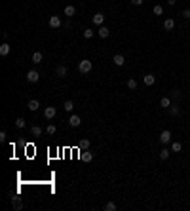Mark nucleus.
I'll list each match as a JSON object with an SVG mask.
<instances>
[{
    "instance_id": "412c9836",
    "label": "nucleus",
    "mask_w": 190,
    "mask_h": 211,
    "mask_svg": "<svg viewBox=\"0 0 190 211\" xmlns=\"http://www.w3.org/2000/svg\"><path fill=\"white\" fill-rule=\"evenodd\" d=\"M42 57H44V55H42V52H34V53H32V63H34V65L42 63Z\"/></svg>"
},
{
    "instance_id": "1a4fd4ad",
    "label": "nucleus",
    "mask_w": 190,
    "mask_h": 211,
    "mask_svg": "<svg viewBox=\"0 0 190 211\" xmlns=\"http://www.w3.org/2000/svg\"><path fill=\"white\" fill-rule=\"evenodd\" d=\"M163 29H165V31H173V29H175V21H173L171 17L163 19Z\"/></svg>"
},
{
    "instance_id": "aec40b11",
    "label": "nucleus",
    "mask_w": 190,
    "mask_h": 211,
    "mask_svg": "<svg viewBox=\"0 0 190 211\" xmlns=\"http://www.w3.org/2000/svg\"><path fill=\"white\" fill-rule=\"evenodd\" d=\"M160 107L169 108V107H171V99H169V97H162V99H160Z\"/></svg>"
},
{
    "instance_id": "f257e3e1",
    "label": "nucleus",
    "mask_w": 190,
    "mask_h": 211,
    "mask_svg": "<svg viewBox=\"0 0 190 211\" xmlns=\"http://www.w3.org/2000/svg\"><path fill=\"white\" fill-rule=\"evenodd\" d=\"M91 68H93V63L89 59H82L78 63V70H80V74H89L91 73Z\"/></svg>"
},
{
    "instance_id": "ddd939ff",
    "label": "nucleus",
    "mask_w": 190,
    "mask_h": 211,
    "mask_svg": "<svg viewBox=\"0 0 190 211\" xmlns=\"http://www.w3.org/2000/svg\"><path fill=\"white\" fill-rule=\"evenodd\" d=\"M80 158H82L84 162H88V163H89V162L93 160V152H89V148H88V150H82V154H80Z\"/></svg>"
},
{
    "instance_id": "7c9ffc66",
    "label": "nucleus",
    "mask_w": 190,
    "mask_h": 211,
    "mask_svg": "<svg viewBox=\"0 0 190 211\" xmlns=\"http://www.w3.org/2000/svg\"><path fill=\"white\" fill-rule=\"evenodd\" d=\"M128 88H129V89H135V88H137V80H135V78L128 80Z\"/></svg>"
},
{
    "instance_id": "5701e85b",
    "label": "nucleus",
    "mask_w": 190,
    "mask_h": 211,
    "mask_svg": "<svg viewBox=\"0 0 190 211\" xmlns=\"http://www.w3.org/2000/svg\"><path fill=\"white\" fill-rule=\"evenodd\" d=\"M31 133H32L34 137H40V135H42V128H40V126H32V128H31Z\"/></svg>"
},
{
    "instance_id": "20e7f679",
    "label": "nucleus",
    "mask_w": 190,
    "mask_h": 211,
    "mask_svg": "<svg viewBox=\"0 0 190 211\" xmlns=\"http://www.w3.org/2000/svg\"><path fill=\"white\" fill-rule=\"evenodd\" d=\"M50 27H52V29H59V27H63V21L59 19V15H52V17H50Z\"/></svg>"
},
{
    "instance_id": "9b49d317",
    "label": "nucleus",
    "mask_w": 190,
    "mask_h": 211,
    "mask_svg": "<svg viewBox=\"0 0 190 211\" xmlns=\"http://www.w3.org/2000/svg\"><path fill=\"white\" fill-rule=\"evenodd\" d=\"M142 82H145L147 86H154L156 84V76L154 74H145V76H142Z\"/></svg>"
},
{
    "instance_id": "f8f14e48",
    "label": "nucleus",
    "mask_w": 190,
    "mask_h": 211,
    "mask_svg": "<svg viewBox=\"0 0 190 211\" xmlns=\"http://www.w3.org/2000/svg\"><path fill=\"white\" fill-rule=\"evenodd\" d=\"M97 34H99V38H108V34H110V31L105 27V25H101L99 29H97Z\"/></svg>"
},
{
    "instance_id": "9d476101",
    "label": "nucleus",
    "mask_w": 190,
    "mask_h": 211,
    "mask_svg": "<svg viewBox=\"0 0 190 211\" xmlns=\"http://www.w3.org/2000/svg\"><path fill=\"white\" fill-rule=\"evenodd\" d=\"M27 108H29V110H31V112H36V110H38V108H40V103H38V101H36V99H31V101H29V103H27Z\"/></svg>"
},
{
    "instance_id": "bb28decb",
    "label": "nucleus",
    "mask_w": 190,
    "mask_h": 211,
    "mask_svg": "<svg viewBox=\"0 0 190 211\" xmlns=\"http://www.w3.org/2000/svg\"><path fill=\"white\" fill-rule=\"evenodd\" d=\"M116 209H118V205H116V203H112V202L105 203V211H116Z\"/></svg>"
},
{
    "instance_id": "39448f33",
    "label": "nucleus",
    "mask_w": 190,
    "mask_h": 211,
    "mask_svg": "<svg viewBox=\"0 0 190 211\" xmlns=\"http://www.w3.org/2000/svg\"><path fill=\"white\" fill-rule=\"evenodd\" d=\"M80 124H82V118H80L78 114H72V116L68 118V126H70V128H78Z\"/></svg>"
},
{
    "instance_id": "7ed1b4c3",
    "label": "nucleus",
    "mask_w": 190,
    "mask_h": 211,
    "mask_svg": "<svg viewBox=\"0 0 190 211\" xmlns=\"http://www.w3.org/2000/svg\"><path fill=\"white\" fill-rule=\"evenodd\" d=\"M40 80V73H38V70H29V73H27V82H31V84H34V82H38Z\"/></svg>"
},
{
    "instance_id": "393cba45",
    "label": "nucleus",
    "mask_w": 190,
    "mask_h": 211,
    "mask_svg": "<svg viewBox=\"0 0 190 211\" xmlns=\"http://www.w3.org/2000/svg\"><path fill=\"white\" fill-rule=\"evenodd\" d=\"M63 108H65L67 112H72V108H74V103H72V101H65V105H63Z\"/></svg>"
},
{
    "instance_id": "cd10ccee",
    "label": "nucleus",
    "mask_w": 190,
    "mask_h": 211,
    "mask_svg": "<svg viewBox=\"0 0 190 211\" xmlns=\"http://www.w3.org/2000/svg\"><path fill=\"white\" fill-rule=\"evenodd\" d=\"M55 131H57V128H55L53 124H50V126H48V128H46V133H48V135H53Z\"/></svg>"
},
{
    "instance_id": "0eeeda50",
    "label": "nucleus",
    "mask_w": 190,
    "mask_h": 211,
    "mask_svg": "<svg viewBox=\"0 0 190 211\" xmlns=\"http://www.w3.org/2000/svg\"><path fill=\"white\" fill-rule=\"evenodd\" d=\"M55 114H57L55 107H46V108H44V116H46V120H52Z\"/></svg>"
},
{
    "instance_id": "c9c22d12",
    "label": "nucleus",
    "mask_w": 190,
    "mask_h": 211,
    "mask_svg": "<svg viewBox=\"0 0 190 211\" xmlns=\"http://www.w3.org/2000/svg\"><path fill=\"white\" fill-rule=\"evenodd\" d=\"M175 2H177V0H168V4H169V6H175Z\"/></svg>"
},
{
    "instance_id": "a211bd4d",
    "label": "nucleus",
    "mask_w": 190,
    "mask_h": 211,
    "mask_svg": "<svg viewBox=\"0 0 190 211\" xmlns=\"http://www.w3.org/2000/svg\"><path fill=\"white\" fill-rule=\"evenodd\" d=\"M181 150H182L181 141H173V143H171V152H181Z\"/></svg>"
},
{
    "instance_id": "c756f323",
    "label": "nucleus",
    "mask_w": 190,
    "mask_h": 211,
    "mask_svg": "<svg viewBox=\"0 0 190 211\" xmlns=\"http://www.w3.org/2000/svg\"><path fill=\"white\" fill-rule=\"evenodd\" d=\"M152 12H154V15H162V13H163V8L158 4V6H154V10H152Z\"/></svg>"
},
{
    "instance_id": "a878e982",
    "label": "nucleus",
    "mask_w": 190,
    "mask_h": 211,
    "mask_svg": "<svg viewBox=\"0 0 190 211\" xmlns=\"http://www.w3.org/2000/svg\"><path fill=\"white\" fill-rule=\"evenodd\" d=\"M169 154H171V150H168V148H162V152H160V158H162V160H168V158H169Z\"/></svg>"
},
{
    "instance_id": "72a5a7b5",
    "label": "nucleus",
    "mask_w": 190,
    "mask_h": 211,
    "mask_svg": "<svg viewBox=\"0 0 190 211\" xmlns=\"http://www.w3.org/2000/svg\"><path fill=\"white\" fill-rule=\"evenodd\" d=\"M131 4H133V6H141V4H142V0H131Z\"/></svg>"
},
{
    "instance_id": "f3484780",
    "label": "nucleus",
    "mask_w": 190,
    "mask_h": 211,
    "mask_svg": "<svg viewBox=\"0 0 190 211\" xmlns=\"http://www.w3.org/2000/svg\"><path fill=\"white\" fill-rule=\"evenodd\" d=\"M168 110H169L171 116H179V114H181V107H179V105H171Z\"/></svg>"
},
{
    "instance_id": "473e14b6",
    "label": "nucleus",
    "mask_w": 190,
    "mask_h": 211,
    "mask_svg": "<svg viewBox=\"0 0 190 211\" xmlns=\"http://www.w3.org/2000/svg\"><path fill=\"white\" fill-rule=\"evenodd\" d=\"M0 141H2V143H4V141H6V131H4V129L0 131Z\"/></svg>"
},
{
    "instance_id": "b1692460",
    "label": "nucleus",
    "mask_w": 190,
    "mask_h": 211,
    "mask_svg": "<svg viewBox=\"0 0 190 211\" xmlns=\"http://www.w3.org/2000/svg\"><path fill=\"white\" fill-rule=\"evenodd\" d=\"M12 205H13V209H21V207H23L21 200H19V198H15V196L12 198Z\"/></svg>"
},
{
    "instance_id": "6e6552de",
    "label": "nucleus",
    "mask_w": 190,
    "mask_h": 211,
    "mask_svg": "<svg viewBox=\"0 0 190 211\" xmlns=\"http://www.w3.org/2000/svg\"><path fill=\"white\" fill-rule=\"evenodd\" d=\"M112 63H114L116 67H122V65H126V57H124L122 53H116V55L112 57Z\"/></svg>"
},
{
    "instance_id": "dca6fc26",
    "label": "nucleus",
    "mask_w": 190,
    "mask_h": 211,
    "mask_svg": "<svg viewBox=\"0 0 190 211\" xmlns=\"http://www.w3.org/2000/svg\"><path fill=\"white\" fill-rule=\"evenodd\" d=\"M89 145H91L89 139H80V141H78V148H80V150H88Z\"/></svg>"
},
{
    "instance_id": "f704fd0d",
    "label": "nucleus",
    "mask_w": 190,
    "mask_h": 211,
    "mask_svg": "<svg viewBox=\"0 0 190 211\" xmlns=\"http://www.w3.org/2000/svg\"><path fill=\"white\" fill-rule=\"evenodd\" d=\"M171 97H175V99H177V97H181V93L175 89V91H171Z\"/></svg>"
},
{
    "instance_id": "c85d7f7f",
    "label": "nucleus",
    "mask_w": 190,
    "mask_h": 211,
    "mask_svg": "<svg viewBox=\"0 0 190 211\" xmlns=\"http://www.w3.org/2000/svg\"><path fill=\"white\" fill-rule=\"evenodd\" d=\"M93 34H95V31H93V29H86V31H84V38H88V40H89Z\"/></svg>"
},
{
    "instance_id": "f03ea898",
    "label": "nucleus",
    "mask_w": 190,
    "mask_h": 211,
    "mask_svg": "<svg viewBox=\"0 0 190 211\" xmlns=\"http://www.w3.org/2000/svg\"><path fill=\"white\" fill-rule=\"evenodd\" d=\"M160 143H162V145L171 143V131H169V129H163V131L160 133Z\"/></svg>"
},
{
    "instance_id": "4be33fe9",
    "label": "nucleus",
    "mask_w": 190,
    "mask_h": 211,
    "mask_svg": "<svg viewBox=\"0 0 190 211\" xmlns=\"http://www.w3.org/2000/svg\"><path fill=\"white\" fill-rule=\"evenodd\" d=\"M25 126H27V120H25V118H21V116H19V118L15 120V128L23 129V128H25Z\"/></svg>"
},
{
    "instance_id": "2eb2a0df",
    "label": "nucleus",
    "mask_w": 190,
    "mask_h": 211,
    "mask_svg": "<svg viewBox=\"0 0 190 211\" xmlns=\"http://www.w3.org/2000/svg\"><path fill=\"white\" fill-rule=\"evenodd\" d=\"M55 74H57L59 78H65V76H67V67H65V65H59V67L55 68Z\"/></svg>"
},
{
    "instance_id": "4468645a",
    "label": "nucleus",
    "mask_w": 190,
    "mask_h": 211,
    "mask_svg": "<svg viewBox=\"0 0 190 211\" xmlns=\"http://www.w3.org/2000/svg\"><path fill=\"white\" fill-rule=\"evenodd\" d=\"M10 52H12V46H10V44H6V42H4L2 46H0V55H2V57H6Z\"/></svg>"
},
{
    "instance_id": "6ab92c4d",
    "label": "nucleus",
    "mask_w": 190,
    "mask_h": 211,
    "mask_svg": "<svg viewBox=\"0 0 190 211\" xmlns=\"http://www.w3.org/2000/svg\"><path fill=\"white\" fill-rule=\"evenodd\" d=\"M74 13H76V8L74 6H65V15L67 17H72Z\"/></svg>"
},
{
    "instance_id": "423d86ee",
    "label": "nucleus",
    "mask_w": 190,
    "mask_h": 211,
    "mask_svg": "<svg viewBox=\"0 0 190 211\" xmlns=\"http://www.w3.org/2000/svg\"><path fill=\"white\" fill-rule=\"evenodd\" d=\"M91 21H93V25H97V27H101L103 23H105V15L99 12V13H95L93 17H91Z\"/></svg>"
},
{
    "instance_id": "2f4dec72",
    "label": "nucleus",
    "mask_w": 190,
    "mask_h": 211,
    "mask_svg": "<svg viewBox=\"0 0 190 211\" xmlns=\"http://www.w3.org/2000/svg\"><path fill=\"white\" fill-rule=\"evenodd\" d=\"M184 19H190V10H182V13H181Z\"/></svg>"
}]
</instances>
